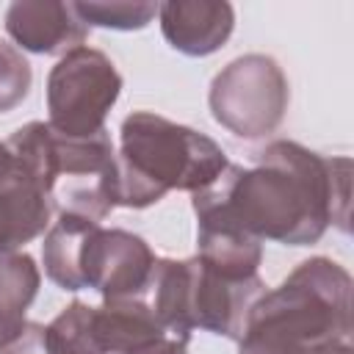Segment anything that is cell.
<instances>
[{
    "label": "cell",
    "instance_id": "9c48e42d",
    "mask_svg": "<svg viewBox=\"0 0 354 354\" xmlns=\"http://www.w3.org/2000/svg\"><path fill=\"white\" fill-rule=\"evenodd\" d=\"M53 205L36 174L0 141V254L19 252L53 224Z\"/></svg>",
    "mask_w": 354,
    "mask_h": 354
},
{
    "label": "cell",
    "instance_id": "5b68a950",
    "mask_svg": "<svg viewBox=\"0 0 354 354\" xmlns=\"http://www.w3.org/2000/svg\"><path fill=\"white\" fill-rule=\"evenodd\" d=\"M6 147L36 174L53 213L102 221L116 207V149L105 133L69 138L47 122L17 127Z\"/></svg>",
    "mask_w": 354,
    "mask_h": 354
},
{
    "label": "cell",
    "instance_id": "7a4b0ae2",
    "mask_svg": "<svg viewBox=\"0 0 354 354\" xmlns=\"http://www.w3.org/2000/svg\"><path fill=\"white\" fill-rule=\"evenodd\" d=\"M354 282L332 257L299 263L249 307L238 354H310L332 340H351Z\"/></svg>",
    "mask_w": 354,
    "mask_h": 354
},
{
    "label": "cell",
    "instance_id": "7c38bea8",
    "mask_svg": "<svg viewBox=\"0 0 354 354\" xmlns=\"http://www.w3.org/2000/svg\"><path fill=\"white\" fill-rule=\"evenodd\" d=\"M94 335L102 354H122L160 335H169V329L155 318L144 296H127L102 299V304L94 307Z\"/></svg>",
    "mask_w": 354,
    "mask_h": 354
},
{
    "label": "cell",
    "instance_id": "8fae6325",
    "mask_svg": "<svg viewBox=\"0 0 354 354\" xmlns=\"http://www.w3.org/2000/svg\"><path fill=\"white\" fill-rule=\"evenodd\" d=\"M158 22L171 50L205 58L232 36L235 8L227 0H166L158 3Z\"/></svg>",
    "mask_w": 354,
    "mask_h": 354
},
{
    "label": "cell",
    "instance_id": "3957f363",
    "mask_svg": "<svg viewBox=\"0 0 354 354\" xmlns=\"http://www.w3.org/2000/svg\"><path fill=\"white\" fill-rule=\"evenodd\" d=\"M230 166L205 133L152 111H133L119 127L116 207L144 210L169 191H202Z\"/></svg>",
    "mask_w": 354,
    "mask_h": 354
},
{
    "label": "cell",
    "instance_id": "2e32d148",
    "mask_svg": "<svg viewBox=\"0 0 354 354\" xmlns=\"http://www.w3.org/2000/svg\"><path fill=\"white\" fill-rule=\"evenodd\" d=\"M33 69L22 50L0 39V113L14 111L30 91Z\"/></svg>",
    "mask_w": 354,
    "mask_h": 354
},
{
    "label": "cell",
    "instance_id": "277c9868",
    "mask_svg": "<svg viewBox=\"0 0 354 354\" xmlns=\"http://www.w3.org/2000/svg\"><path fill=\"white\" fill-rule=\"evenodd\" d=\"M155 260L141 235L72 213H58L41 243L44 274L61 290L91 288L102 299L144 296Z\"/></svg>",
    "mask_w": 354,
    "mask_h": 354
},
{
    "label": "cell",
    "instance_id": "ac0fdd59",
    "mask_svg": "<svg viewBox=\"0 0 354 354\" xmlns=\"http://www.w3.org/2000/svg\"><path fill=\"white\" fill-rule=\"evenodd\" d=\"M188 343H191V335L169 332V335H160V337L141 343V346L122 351V354H188Z\"/></svg>",
    "mask_w": 354,
    "mask_h": 354
},
{
    "label": "cell",
    "instance_id": "5bb4252c",
    "mask_svg": "<svg viewBox=\"0 0 354 354\" xmlns=\"http://www.w3.org/2000/svg\"><path fill=\"white\" fill-rule=\"evenodd\" d=\"M47 340L55 354H102L94 335V307L75 299L50 324Z\"/></svg>",
    "mask_w": 354,
    "mask_h": 354
},
{
    "label": "cell",
    "instance_id": "e0dca14e",
    "mask_svg": "<svg viewBox=\"0 0 354 354\" xmlns=\"http://www.w3.org/2000/svg\"><path fill=\"white\" fill-rule=\"evenodd\" d=\"M0 354H55L47 340V326L28 321L17 337H11L6 346H0Z\"/></svg>",
    "mask_w": 354,
    "mask_h": 354
},
{
    "label": "cell",
    "instance_id": "9a60e30c",
    "mask_svg": "<svg viewBox=\"0 0 354 354\" xmlns=\"http://www.w3.org/2000/svg\"><path fill=\"white\" fill-rule=\"evenodd\" d=\"M72 8L86 28L108 30H141L158 17V3L149 0H75Z\"/></svg>",
    "mask_w": 354,
    "mask_h": 354
},
{
    "label": "cell",
    "instance_id": "4fadbf2b",
    "mask_svg": "<svg viewBox=\"0 0 354 354\" xmlns=\"http://www.w3.org/2000/svg\"><path fill=\"white\" fill-rule=\"evenodd\" d=\"M41 285V271L28 252L0 254V346L22 332L28 307Z\"/></svg>",
    "mask_w": 354,
    "mask_h": 354
},
{
    "label": "cell",
    "instance_id": "30bf717a",
    "mask_svg": "<svg viewBox=\"0 0 354 354\" xmlns=\"http://www.w3.org/2000/svg\"><path fill=\"white\" fill-rule=\"evenodd\" d=\"M6 33L17 50L36 55H66L80 47L88 28L72 3L61 0H14L6 8Z\"/></svg>",
    "mask_w": 354,
    "mask_h": 354
},
{
    "label": "cell",
    "instance_id": "6da1fadb",
    "mask_svg": "<svg viewBox=\"0 0 354 354\" xmlns=\"http://www.w3.org/2000/svg\"><path fill=\"white\" fill-rule=\"evenodd\" d=\"M351 160L313 152L296 141L266 144L254 166H227L216 183L191 194L196 224H216L260 243L310 246L329 224L348 232Z\"/></svg>",
    "mask_w": 354,
    "mask_h": 354
},
{
    "label": "cell",
    "instance_id": "8992f818",
    "mask_svg": "<svg viewBox=\"0 0 354 354\" xmlns=\"http://www.w3.org/2000/svg\"><path fill=\"white\" fill-rule=\"evenodd\" d=\"M263 290L266 282L260 277L227 279L194 254L188 260L158 257L144 299L169 332L191 335L205 329L238 340L246 313Z\"/></svg>",
    "mask_w": 354,
    "mask_h": 354
},
{
    "label": "cell",
    "instance_id": "ba28073f",
    "mask_svg": "<svg viewBox=\"0 0 354 354\" xmlns=\"http://www.w3.org/2000/svg\"><path fill=\"white\" fill-rule=\"evenodd\" d=\"M122 94L113 61L88 44L61 55L47 75V124L69 138L105 133V119Z\"/></svg>",
    "mask_w": 354,
    "mask_h": 354
},
{
    "label": "cell",
    "instance_id": "52a82bcc",
    "mask_svg": "<svg viewBox=\"0 0 354 354\" xmlns=\"http://www.w3.org/2000/svg\"><path fill=\"white\" fill-rule=\"evenodd\" d=\"M288 77L282 66L263 53H246L230 61L207 91L213 119L246 141L274 133L288 113Z\"/></svg>",
    "mask_w": 354,
    "mask_h": 354
}]
</instances>
